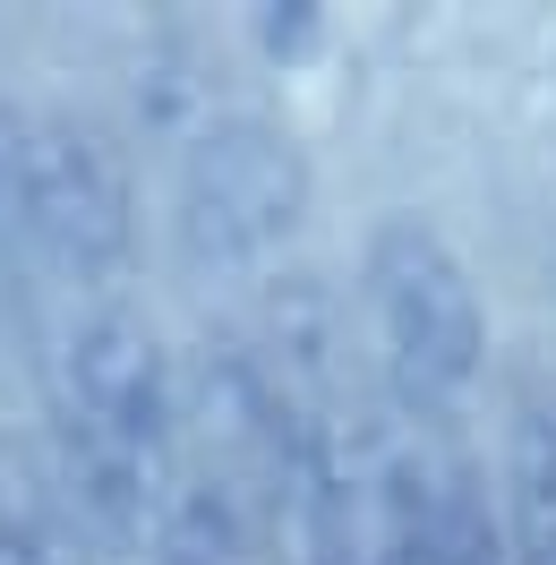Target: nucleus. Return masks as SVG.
<instances>
[{
	"mask_svg": "<svg viewBox=\"0 0 556 565\" xmlns=\"http://www.w3.org/2000/svg\"><path fill=\"white\" fill-rule=\"evenodd\" d=\"M138 120L172 154V223L197 266H257L309 214V163L275 111L223 95L206 52L163 43L138 70Z\"/></svg>",
	"mask_w": 556,
	"mask_h": 565,
	"instance_id": "f257e3e1",
	"label": "nucleus"
},
{
	"mask_svg": "<svg viewBox=\"0 0 556 565\" xmlns=\"http://www.w3.org/2000/svg\"><path fill=\"white\" fill-rule=\"evenodd\" d=\"M368 343L385 412L411 437H446L471 420L488 377V318L471 266L419 214H385L368 232Z\"/></svg>",
	"mask_w": 556,
	"mask_h": 565,
	"instance_id": "f03ea898",
	"label": "nucleus"
},
{
	"mask_svg": "<svg viewBox=\"0 0 556 565\" xmlns=\"http://www.w3.org/2000/svg\"><path fill=\"white\" fill-rule=\"evenodd\" d=\"M0 565H95V548H86V531H77L61 480L26 471L18 455L0 471Z\"/></svg>",
	"mask_w": 556,
	"mask_h": 565,
	"instance_id": "7ed1b4c3",
	"label": "nucleus"
}]
</instances>
